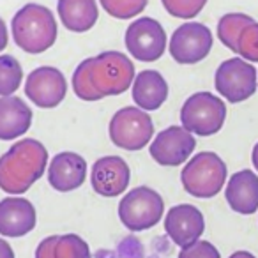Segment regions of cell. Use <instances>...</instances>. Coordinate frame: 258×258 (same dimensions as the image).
Segmentation results:
<instances>
[{
	"instance_id": "cell-27",
	"label": "cell",
	"mask_w": 258,
	"mask_h": 258,
	"mask_svg": "<svg viewBox=\"0 0 258 258\" xmlns=\"http://www.w3.org/2000/svg\"><path fill=\"white\" fill-rule=\"evenodd\" d=\"M161 2L170 15L182 20L195 18L207 4V0H161Z\"/></svg>"
},
{
	"instance_id": "cell-5",
	"label": "cell",
	"mask_w": 258,
	"mask_h": 258,
	"mask_svg": "<svg viewBox=\"0 0 258 258\" xmlns=\"http://www.w3.org/2000/svg\"><path fill=\"white\" fill-rule=\"evenodd\" d=\"M226 120V104L212 92H197L184 101L180 122L186 131L198 137H212Z\"/></svg>"
},
{
	"instance_id": "cell-18",
	"label": "cell",
	"mask_w": 258,
	"mask_h": 258,
	"mask_svg": "<svg viewBox=\"0 0 258 258\" xmlns=\"http://www.w3.org/2000/svg\"><path fill=\"white\" fill-rule=\"evenodd\" d=\"M32 125V110L16 96L0 97V140L11 142L23 137Z\"/></svg>"
},
{
	"instance_id": "cell-19",
	"label": "cell",
	"mask_w": 258,
	"mask_h": 258,
	"mask_svg": "<svg viewBox=\"0 0 258 258\" xmlns=\"http://www.w3.org/2000/svg\"><path fill=\"white\" fill-rule=\"evenodd\" d=\"M131 96L144 111H156L168 99V83L156 69H145L135 76Z\"/></svg>"
},
{
	"instance_id": "cell-33",
	"label": "cell",
	"mask_w": 258,
	"mask_h": 258,
	"mask_svg": "<svg viewBox=\"0 0 258 258\" xmlns=\"http://www.w3.org/2000/svg\"><path fill=\"white\" fill-rule=\"evenodd\" d=\"M251 161H253V166L256 168V172H258V142H256V145L253 147V152H251Z\"/></svg>"
},
{
	"instance_id": "cell-31",
	"label": "cell",
	"mask_w": 258,
	"mask_h": 258,
	"mask_svg": "<svg viewBox=\"0 0 258 258\" xmlns=\"http://www.w3.org/2000/svg\"><path fill=\"white\" fill-rule=\"evenodd\" d=\"M0 258H15V251L4 239H0Z\"/></svg>"
},
{
	"instance_id": "cell-25",
	"label": "cell",
	"mask_w": 258,
	"mask_h": 258,
	"mask_svg": "<svg viewBox=\"0 0 258 258\" xmlns=\"http://www.w3.org/2000/svg\"><path fill=\"white\" fill-rule=\"evenodd\" d=\"M237 55L246 62H258V22L240 30L237 37Z\"/></svg>"
},
{
	"instance_id": "cell-11",
	"label": "cell",
	"mask_w": 258,
	"mask_h": 258,
	"mask_svg": "<svg viewBox=\"0 0 258 258\" xmlns=\"http://www.w3.org/2000/svg\"><path fill=\"white\" fill-rule=\"evenodd\" d=\"M197 149L195 135L182 125H170L156 135L151 142V158L161 166H180L191 158Z\"/></svg>"
},
{
	"instance_id": "cell-8",
	"label": "cell",
	"mask_w": 258,
	"mask_h": 258,
	"mask_svg": "<svg viewBox=\"0 0 258 258\" xmlns=\"http://www.w3.org/2000/svg\"><path fill=\"white\" fill-rule=\"evenodd\" d=\"M214 87L228 103H242L256 92V69L240 57L228 58L216 69Z\"/></svg>"
},
{
	"instance_id": "cell-10",
	"label": "cell",
	"mask_w": 258,
	"mask_h": 258,
	"mask_svg": "<svg viewBox=\"0 0 258 258\" xmlns=\"http://www.w3.org/2000/svg\"><path fill=\"white\" fill-rule=\"evenodd\" d=\"M170 55L179 64L202 62L212 50V32L204 23L189 22L177 27L168 43Z\"/></svg>"
},
{
	"instance_id": "cell-1",
	"label": "cell",
	"mask_w": 258,
	"mask_h": 258,
	"mask_svg": "<svg viewBox=\"0 0 258 258\" xmlns=\"http://www.w3.org/2000/svg\"><path fill=\"white\" fill-rule=\"evenodd\" d=\"M48 151L34 138L16 142L0 156V189L9 195H23L44 175Z\"/></svg>"
},
{
	"instance_id": "cell-28",
	"label": "cell",
	"mask_w": 258,
	"mask_h": 258,
	"mask_svg": "<svg viewBox=\"0 0 258 258\" xmlns=\"http://www.w3.org/2000/svg\"><path fill=\"white\" fill-rule=\"evenodd\" d=\"M179 258H221L218 247L209 240H197L191 246L182 247Z\"/></svg>"
},
{
	"instance_id": "cell-24",
	"label": "cell",
	"mask_w": 258,
	"mask_h": 258,
	"mask_svg": "<svg viewBox=\"0 0 258 258\" xmlns=\"http://www.w3.org/2000/svg\"><path fill=\"white\" fill-rule=\"evenodd\" d=\"M99 2L101 8L117 20L135 18L140 13H144V9L149 4V0H144V2H135V0H99Z\"/></svg>"
},
{
	"instance_id": "cell-14",
	"label": "cell",
	"mask_w": 258,
	"mask_h": 258,
	"mask_svg": "<svg viewBox=\"0 0 258 258\" xmlns=\"http://www.w3.org/2000/svg\"><path fill=\"white\" fill-rule=\"evenodd\" d=\"M166 235L179 247H187L200 240L205 230V219L200 209L191 204H180L172 207L165 218Z\"/></svg>"
},
{
	"instance_id": "cell-12",
	"label": "cell",
	"mask_w": 258,
	"mask_h": 258,
	"mask_svg": "<svg viewBox=\"0 0 258 258\" xmlns=\"http://www.w3.org/2000/svg\"><path fill=\"white\" fill-rule=\"evenodd\" d=\"M25 94L36 106L50 110L64 101L68 94V82L57 68L41 66L27 76Z\"/></svg>"
},
{
	"instance_id": "cell-30",
	"label": "cell",
	"mask_w": 258,
	"mask_h": 258,
	"mask_svg": "<svg viewBox=\"0 0 258 258\" xmlns=\"http://www.w3.org/2000/svg\"><path fill=\"white\" fill-rule=\"evenodd\" d=\"M8 43H9L8 27H6L4 20L0 18V53H2V50H6V46H8Z\"/></svg>"
},
{
	"instance_id": "cell-7",
	"label": "cell",
	"mask_w": 258,
	"mask_h": 258,
	"mask_svg": "<svg viewBox=\"0 0 258 258\" xmlns=\"http://www.w3.org/2000/svg\"><path fill=\"white\" fill-rule=\"evenodd\" d=\"M108 133L113 145L124 151H142L154 137V124L149 113L138 106L120 108L111 117Z\"/></svg>"
},
{
	"instance_id": "cell-4",
	"label": "cell",
	"mask_w": 258,
	"mask_h": 258,
	"mask_svg": "<svg viewBox=\"0 0 258 258\" xmlns=\"http://www.w3.org/2000/svg\"><path fill=\"white\" fill-rule=\"evenodd\" d=\"M226 165L216 152L204 151L193 156L180 172L186 193L195 198H212L226 184Z\"/></svg>"
},
{
	"instance_id": "cell-20",
	"label": "cell",
	"mask_w": 258,
	"mask_h": 258,
	"mask_svg": "<svg viewBox=\"0 0 258 258\" xmlns=\"http://www.w3.org/2000/svg\"><path fill=\"white\" fill-rule=\"evenodd\" d=\"M57 13L69 32H89L97 23L99 9L96 0H58Z\"/></svg>"
},
{
	"instance_id": "cell-15",
	"label": "cell",
	"mask_w": 258,
	"mask_h": 258,
	"mask_svg": "<svg viewBox=\"0 0 258 258\" xmlns=\"http://www.w3.org/2000/svg\"><path fill=\"white\" fill-rule=\"evenodd\" d=\"M36 207L32 202L20 197L0 200V235L23 237L36 228Z\"/></svg>"
},
{
	"instance_id": "cell-16",
	"label": "cell",
	"mask_w": 258,
	"mask_h": 258,
	"mask_svg": "<svg viewBox=\"0 0 258 258\" xmlns=\"http://www.w3.org/2000/svg\"><path fill=\"white\" fill-rule=\"evenodd\" d=\"M87 179V161L76 152H58L48 166V182L58 193L75 191Z\"/></svg>"
},
{
	"instance_id": "cell-26",
	"label": "cell",
	"mask_w": 258,
	"mask_h": 258,
	"mask_svg": "<svg viewBox=\"0 0 258 258\" xmlns=\"http://www.w3.org/2000/svg\"><path fill=\"white\" fill-rule=\"evenodd\" d=\"M73 92L76 94V97L82 101H99L103 97L94 90L92 83L89 78V62L87 58L83 62H80L78 68L73 73Z\"/></svg>"
},
{
	"instance_id": "cell-6",
	"label": "cell",
	"mask_w": 258,
	"mask_h": 258,
	"mask_svg": "<svg viewBox=\"0 0 258 258\" xmlns=\"http://www.w3.org/2000/svg\"><path fill=\"white\" fill-rule=\"evenodd\" d=\"M165 202L152 187L138 186L124 195L118 204V219L129 232H144L156 226L163 218Z\"/></svg>"
},
{
	"instance_id": "cell-17",
	"label": "cell",
	"mask_w": 258,
	"mask_h": 258,
	"mask_svg": "<svg viewBox=\"0 0 258 258\" xmlns=\"http://www.w3.org/2000/svg\"><path fill=\"white\" fill-rule=\"evenodd\" d=\"M226 204L242 216L258 211V175L253 170H240L228 179L225 189Z\"/></svg>"
},
{
	"instance_id": "cell-34",
	"label": "cell",
	"mask_w": 258,
	"mask_h": 258,
	"mask_svg": "<svg viewBox=\"0 0 258 258\" xmlns=\"http://www.w3.org/2000/svg\"><path fill=\"white\" fill-rule=\"evenodd\" d=\"M135 2H144V0H135Z\"/></svg>"
},
{
	"instance_id": "cell-21",
	"label": "cell",
	"mask_w": 258,
	"mask_h": 258,
	"mask_svg": "<svg viewBox=\"0 0 258 258\" xmlns=\"http://www.w3.org/2000/svg\"><path fill=\"white\" fill-rule=\"evenodd\" d=\"M253 22L254 20L244 13H230V15L221 16V20L218 22V39L223 43V46L237 53V37L240 30Z\"/></svg>"
},
{
	"instance_id": "cell-22",
	"label": "cell",
	"mask_w": 258,
	"mask_h": 258,
	"mask_svg": "<svg viewBox=\"0 0 258 258\" xmlns=\"http://www.w3.org/2000/svg\"><path fill=\"white\" fill-rule=\"evenodd\" d=\"M23 69L13 55H0V97H9L20 89Z\"/></svg>"
},
{
	"instance_id": "cell-32",
	"label": "cell",
	"mask_w": 258,
	"mask_h": 258,
	"mask_svg": "<svg viewBox=\"0 0 258 258\" xmlns=\"http://www.w3.org/2000/svg\"><path fill=\"white\" fill-rule=\"evenodd\" d=\"M228 258H256V256L253 253H249V251H235Z\"/></svg>"
},
{
	"instance_id": "cell-3",
	"label": "cell",
	"mask_w": 258,
	"mask_h": 258,
	"mask_svg": "<svg viewBox=\"0 0 258 258\" xmlns=\"http://www.w3.org/2000/svg\"><path fill=\"white\" fill-rule=\"evenodd\" d=\"M89 78L101 97L124 94L135 82V64L120 51H103L87 58Z\"/></svg>"
},
{
	"instance_id": "cell-23",
	"label": "cell",
	"mask_w": 258,
	"mask_h": 258,
	"mask_svg": "<svg viewBox=\"0 0 258 258\" xmlns=\"http://www.w3.org/2000/svg\"><path fill=\"white\" fill-rule=\"evenodd\" d=\"M53 258H92V254L87 240L76 233H64L55 239Z\"/></svg>"
},
{
	"instance_id": "cell-9",
	"label": "cell",
	"mask_w": 258,
	"mask_h": 258,
	"mask_svg": "<svg viewBox=\"0 0 258 258\" xmlns=\"http://www.w3.org/2000/svg\"><path fill=\"white\" fill-rule=\"evenodd\" d=\"M124 43L129 55L142 62H154L163 57L166 50V32L161 23L154 18L135 20L131 25L125 29Z\"/></svg>"
},
{
	"instance_id": "cell-29",
	"label": "cell",
	"mask_w": 258,
	"mask_h": 258,
	"mask_svg": "<svg viewBox=\"0 0 258 258\" xmlns=\"http://www.w3.org/2000/svg\"><path fill=\"white\" fill-rule=\"evenodd\" d=\"M57 235H50L39 242L36 247V258H53V244Z\"/></svg>"
},
{
	"instance_id": "cell-13",
	"label": "cell",
	"mask_w": 258,
	"mask_h": 258,
	"mask_svg": "<svg viewBox=\"0 0 258 258\" xmlns=\"http://www.w3.org/2000/svg\"><path fill=\"white\" fill-rule=\"evenodd\" d=\"M131 170L129 165L118 156H104L97 159L90 170V184L97 195L113 198L122 195L129 186Z\"/></svg>"
},
{
	"instance_id": "cell-2",
	"label": "cell",
	"mask_w": 258,
	"mask_h": 258,
	"mask_svg": "<svg viewBox=\"0 0 258 258\" xmlns=\"http://www.w3.org/2000/svg\"><path fill=\"white\" fill-rule=\"evenodd\" d=\"M11 32L16 46L32 55L44 53L57 41V20L48 8L27 4L13 16Z\"/></svg>"
}]
</instances>
